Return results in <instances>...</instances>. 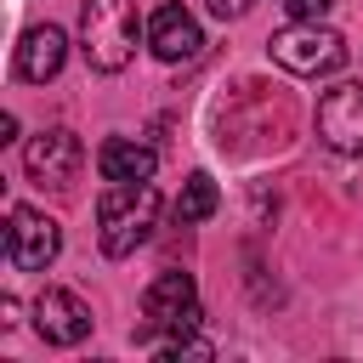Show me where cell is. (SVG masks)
<instances>
[{
  "label": "cell",
  "mask_w": 363,
  "mask_h": 363,
  "mask_svg": "<svg viewBox=\"0 0 363 363\" xmlns=\"http://www.w3.org/2000/svg\"><path fill=\"white\" fill-rule=\"evenodd\" d=\"M159 227V187L153 182H108V193L96 199V238L102 255H136V244H147Z\"/></svg>",
  "instance_id": "1"
},
{
  "label": "cell",
  "mask_w": 363,
  "mask_h": 363,
  "mask_svg": "<svg viewBox=\"0 0 363 363\" xmlns=\"http://www.w3.org/2000/svg\"><path fill=\"white\" fill-rule=\"evenodd\" d=\"M79 51L96 74H119L136 57V6L130 0H85L79 6Z\"/></svg>",
  "instance_id": "2"
},
{
  "label": "cell",
  "mask_w": 363,
  "mask_h": 363,
  "mask_svg": "<svg viewBox=\"0 0 363 363\" xmlns=\"http://www.w3.org/2000/svg\"><path fill=\"white\" fill-rule=\"evenodd\" d=\"M199 289H193V272H159L142 295V323H136V340H164V335H182V329H199Z\"/></svg>",
  "instance_id": "3"
},
{
  "label": "cell",
  "mask_w": 363,
  "mask_h": 363,
  "mask_svg": "<svg viewBox=\"0 0 363 363\" xmlns=\"http://www.w3.org/2000/svg\"><path fill=\"white\" fill-rule=\"evenodd\" d=\"M272 62L289 68V74H301V79H318V74H335L346 62V40L335 28H323V23L295 17L289 28L272 34Z\"/></svg>",
  "instance_id": "4"
},
{
  "label": "cell",
  "mask_w": 363,
  "mask_h": 363,
  "mask_svg": "<svg viewBox=\"0 0 363 363\" xmlns=\"http://www.w3.org/2000/svg\"><path fill=\"white\" fill-rule=\"evenodd\" d=\"M57 250H62V227L34 204H11V216H6V261L17 272H45L57 261Z\"/></svg>",
  "instance_id": "5"
},
{
  "label": "cell",
  "mask_w": 363,
  "mask_h": 363,
  "mask_svg": "<svg viewBox=\"0 0 363 363\" xmlns=\"http://www.w3.org/2000/svg\"><path fill=\"white\" fill-rule=\"evenodd\" d=\"M318 136L335 153H363V85H335L318 96Z\"/></svg>",
  "instance_id": "6"
},
{
  "label": "cell",
  "mask_w": 363,
  "mask_h": 363,
  "mask_svg": "<svg viewBox=\"0 0 363 363\" xmlns=\"http://www.w3.org/2000/svg\"><path fill=\"white\" fill-rule=\"evenodd\" d=\"M79 159H85V147H79V136L74 130H40L28 147H23V164H28V176L40 182V187H74V170H79Z\"/></svg>",
  "instance_id": "7"
},
{
  "label": "cell",
  "mask_w": 363,
  "mask_h": 363,
  "mask_svg": "<svg viewBox=\"0 0 363 363\" xmlns=\"http://www.w3.org/2000/svg\"><path fill=\"white\" fill-rule=\"evenodd\" d=\"M34 335L45 346H79L91 335V306L74 289H40V301H34Z\"/></svg>",
  "instance_id": "8"
},
{
  "label": "cell",
  "mask_w": 363,
  "mask_h": 363,
  "mask_svg": "<svg viewBox=\"0 0 363 363\" xmlns=\"http://www.w3.org/2000/svg\"><path fill=\"white\" fill-rule=\"evenodd\" d=\"M62 62H68V34H62L57 23H40V28H28V34L17 40L11 74L28 79V85H45V79L62 74Z\"/></svg>",
  "instance_id": "9"
},
{
  "label": "cell",
  "mask_w": 363,
  "mask_h": 363,
  "mask_svg": "<svg viewBox=\"0 0 363 363\" xmlns=\"http://www.w3.org/2000/svg\"><path fill=\"white\" fill-rule=\"evenodd\" d=\"M147 45L159 62H193L204 51V34H199V17L187 6H159L153 23H147Z\"/></svg>",
  "instance_id": "10"
},
{
  "label": "cell",
  "mask_w": 363,
  "mask_h": 363,
  "mask_svg": "<svg viewBox=\"0 0 363 363\" xmlns=\"http://www.w3.org/2000/svg\"><path fill=\"white\" fill-rule=\"evenodd\" d=\"M96 170H102V182H153L159 153H153L147 142L108 136V142H102V153H96Z\"/></svg>",
  "instance_id": "11"
},
{
  "label": "cell",
  "mask_w": 363,
  "mask_h": 363,
  "mask_svg": "<svg viewBox=\"0 0 363 363\" xmlns=\"http://www.w3.org/2000/svg\"><path fill=\"white\" fill-rule=\"evenodd\" d=\"M216 204H221V199H216V182L199 170V176H187V182H182L176 221H182V227H199V221H210V216H216Z\"/></svg>",
  "instance_id": "12"
},
{
  "label": "cell",
  "mask_w": 363,
  "mask_h": 363,
  "mask_svg": "<svg viewBox=\"0 0 363 363\" xmlns=\"http://www.w3.org/2000/svg\"><path fill=\"white\" fill-rule=\"evenodd\" d=\"M284 6H289L295 17H306V23H323V11H329L335 0H284Z\"/></svg>",
  "instance_id": "13"
},
{
  "label": "cell",
  "mask_w": 363,
  "mask_h": 363,
  "mask_svg": "<svg viewBox=\"0 0 363 363\" xmlns=\"http://www.w3.org/2000/svg\"><path fill=\"white\" fill-rule=\"evenodd\" d=\"M210 11L227 23V17H244V11H250V0H210Z\"/></svg>",
  "instance_id": "14"
}]
</instances>
